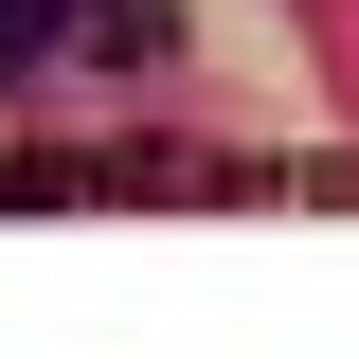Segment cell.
Here are the masks:
<instances>
[{
	"label": "cell",
	"instance_id": "1",
	"mask_svg": "<svg viewBox=\"0 0 359 359\" xmlns=\"http://www.w3.org/2000/svg\"><path fill=\"white\" fill-rule=\"evenodd\" d=\"M36 36H54V0H0V72H36Z\"/></svg>",
	"mask_w": 359,
	"mask_h": 359
}]
</instances>
